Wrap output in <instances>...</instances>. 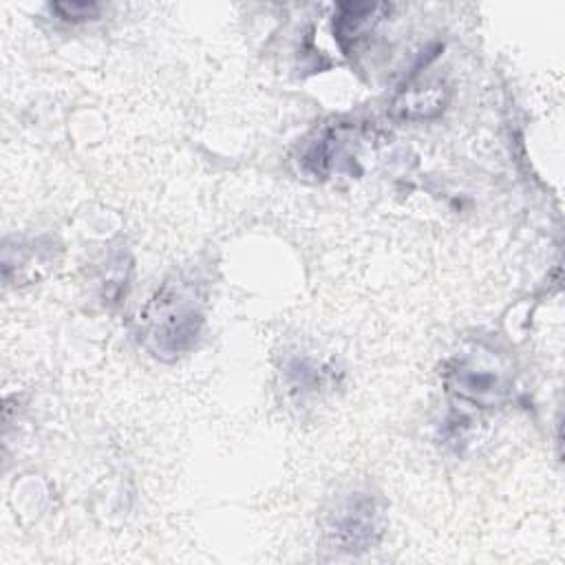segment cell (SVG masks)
Masks as SVG:
<instances>
[{
	"instance_id": "cell-1",
	"label": "cell",
	"mask_w": 565,
	"mask_h": 565,
	"mask_svg": "<svg viewBox=\"0 0 565 565\" xmlns=\"http://www.w3.org/2000/svg\"><path fill=\"white\" fill-rule=\"evenodd\" d=\"M201 320L194 298L183 287L168 282L143 309L141 335L154 355L177 358L196 342Z\"/></svg>"
},
{
	"instance_id": "cell-2",
	"label": "cell",
	"mask_w": 565,
	"mask_h": 565,
	"mask_svg": "<svg viewBox=\"0 0 565 565\" xmlns=\"http://www.w3.org/2000/svg\"><path fill=\"white\" fill-rule=\"evenodd\" d=\"M512 375L503 360L483 347L457 353L446 369V386L472 406H494L510 391Z\"/></svg>"
},
{
	"instance_id": "cell-3",
	"label": "cell",
	"mask_w": 565,
	"mask_h": 565,
	"mask_svg": "<svg viewBox=\"0 0 565 565\" xmlns=\"http://www.w3.org/2000/svg\"><path fill=\"white\" fill-rule=\"evenodd\" d=\"M382 512L366 492H353L342 499L327 519V536L342 552H364L377 543Z\"/></svg>"
},
{
	"instance_id": "cell-4",
	"label": "cell",
	"mask_w": 565,
	"mask_h": 565,
	"mask_svg": "<svg viewBox=\"0 0 565 565\" xmlns=\"http://www.w3.org/2000/svg\"><path fill=\"white\" fill-rule=\"evenodd\" d=\"M446 104H448L446 84L441 79H426V82H415L404 86L395 95L391 110L397 119L424 121L441 115Z\"/></svg>"
},
{
	"instance_id": "cell-5",
	"label": "cell",
	"mask_w": 565,
	"mask_h": 565,
	"mask_svg": "<svg viewBox=\"0 0 565 565\" xmlns=\"http://www.w3.org/2000/svg\"><path fill=\"white\" fill-rule=\"evenodd\" d=\"M384 4H366V2H349L340 4V13L333 22L335 38L344 51H351L360 40H364L375 22L380 20L377 13L384 11Z\"/></svg>"
},
{
	"instance_id": "cell-6",
	"label": "cell",
	"mask_w": 565,
	"mask_h": 565,
	"mask_svg": "<svg viewBox=\"0 0 565 565\" xmlns=\"http://www.w3.org/2000/svg\"><path fill=\"white\" fill-rule=\"evenodd\" d=\"M53 11L64 18V20H86V18H95L99 11V4L95 2H55Z\"/></svg>"
}]
</instances>
